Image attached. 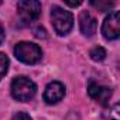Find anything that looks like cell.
<instances>
[{
    "label": "cell",
    "mask_w": 120,
    "mask_h": 120,
    "mask_svg": "<svg viewBox=\"0 0 120 120\" xmlns=\"http://www.w3.org/2000/svg\"><path fill=\"white\" fill-rule=\"evenodd\" d=\"M37 92L35 83L27 76H17L11 82V95L19 102H27L34 98Z\"/></svg>",
    "instance_id": "1"
},
{
    "label": "cell",
    "mask_w": 120,
    "mask_h": 120,
    "mask_svg": "<svg viewBox=\"0 0 120 120\" xmlns=\"http://www.w3.org/2000/svg\"><path fill=\"white\" fill-rule=\"evenodd\" d=\"M14 55L19 61H21L24 64H28V65H33V64H37L41 59L42 52H41V48L37 44L28 42V41H21L16 45Z\"/></svg>",
    "instance_id": "2"
},
{
    "label": "cell",
    "mask_w": 120,
    "mask_h": 120,
    "mask_svg": "<svg viewBox=\"0 0 120 120\" xmlns=\"http://www.w3.org/2000/svg\"><path fill=\"white\" fill-rule=\"evenodd\" d=\"M51 20L56 34L59 35H67L74 27V17L71 11H67L58 6H54L51 9Z\"/></svg>",
    "instance_id": "3"
},
{
    "label": "cell",
    "mask_w": 120,
    "mask_h": 120,
    "mask_svg": "<svg viewBox=\"0 0 120 120\" xmlns=\"http://www.w3.org/2000/svg\"><path fill=\"white\" fill-rule=\"evenodd\" d=\"M17 11L23 23H33L41 14V3L37 0H23L17 3Z\"/></svg>",
    "instance_id": "4"
},
{
    "label": "cell",
    "mask_w": 120,
    "mask_h": 120,
    "mask_svg": "<svg viewBox=\"0 0 120 120\" xmlns=\"http://www.w3.org/2000/svg\"><path fill=\"white\" fill-rule=\"evenodd\" d=\"M102 34L106 40H116L120 35V14L119 11H112L105 19L102 24Z\"/></svg>",
    "instance_id": "5"
},
{
    "label": "cell",
    "mask_w": 120,
    "mask_h": 120,
    "mask_svg": "<svg viewBox=\"0 0 120 120\" xmlns=\"http://www.w3.org/2000/svg\"><path fill=\"white\" fill-rule=\"evenodd\" d=\"M64 96H65V86L61 82H56V81L48 83L44 90V100L48 105L58 103Z\"/></svg>",
    "instance_id": "6"
},
{
    "label": "cell",
    "mask_w": 120,
    "mask_h": 120,
    "mask_svg": "<svg viewBox=\"0 0 120 120\" xmlns=\"http://www.w3.org/2000/svg\"><path fill=\"white\" fill-rule=\"evenodd\" d=\"M88 93H89V96H90L93 100H96L98 103H100V105H103V106L107 105V102H109V99H110V96H112V90H110L109 88L102 86V85L95 83V82H90V83H89V86H88Z\"/></svg>",
    "instance_id": "7"
},
{
    "label": "cell",
    "mask_w": 120,
    "mask_h": 120,
    "mask_svg": "<svg viewBox=\"0 0 120 120\" xmlns=\"http://www.w3.org/2000/svg\"><path fill=\"white\" fill-rule=\"evenodd\" d=\"M79 27H81V31H82L83 35L92 37L96 33L98 21L89 11H82L81 16H79Z\"/></svg>",
    "instance_id": "8"
},
{
    "label": "cell",
    "mask_w": 120,
    "mask_h": 120,
    "mask_svg": "<svg viewBox=\"0 0 120 120\" xmlns=\"http://www.w3.org/2000/svg\"><path fill=\"white\" fill-rule=\"evenodd\" d=\"M89 56L93 59V61H103V59L106 58V51L102 47H95V48L90 49Z\"/></svg>",
    "instance_id": "9"
},
{
    "label": "cell",
    "mask_w": 120,
    "mask_h": 120,
    "mask_svg": "<svg viewBox=\"0 0 120 120\" xmlns=\"http://www.w3.org/2000/svg\"><path fill=\"white\" fill-rule=\"evenodd\" d=\"M7 69H9V58L3 52H0V79L7 74Z\"/></svg>",
    "instance_id": "10"
},
{
    "label": "cell",
    "mask_w": 120,
    "mask_h": 120,
    "mask_svg": "<svg viewBox=\"0 0 120 120\" xmlns=\"http://www.w3.org/2000/svg\"><path fill=\"white\" fill-rule=\"evenodd\" d=\"M90 4L93 7H96L99 11H107L109 9H112L114 6V3H109V2H90Z\"/></svg>",
    "instance_id": "11"
},
{
    "label": "cell",
    "mask_w": 120,
    "mask_h": 120,
    "mask_svg": "<svg viewBox=\"0 0 120 120\" xmlns=\"http://www.w3.org/2000/svg\"><path fill=\"white\" fill-rule=\"evenodd\" d=\"M13 120H31V117H30V114H27L24 112H19L13 116Z\"/></svg>",
    "instance_id": "12"
},
{
    "label": "cell",
    "mask_w": 120,
    "mask_h": 120,
    "mask_svg": "<svg viewBox=\"0 0 120 120\" xmlns=\"http://www.w3.org/2000/svg\"><path fill=\"white\" fill-rule=\"evenodd\" d=\"M34 34H35V37L37 38H47V35H45V30L44 28H35L34 30Z\"/></svg>",
    "instance_id": "13"
},
{
    "label": "cell",
    "mask_w": 120,
    "mask_h": 120,
    "mask_svg": "<svg viewBox=\"0 0 120 120\" xmlns=\"http://www.w3.org/2000/svg\"><path fill=\"white\" fill-rule=\"evenodd\" d=\"M3 40H4V28H3L2 24H0V44L3 42Z\"/></svg>",
    "instance_id": "14"
},
{
    "label": "cell",
    "mask_w": 120,
    "mask_h": 120,
    "mask_svg": "<svg viewBox=\"0 0 120 120\" xmlns=\"http://www.w3.org/2000/svg\"><path fill=\"white\" fill-rule=\"evenodd\" d=\"M68 6H71V7H76V6H79L81 4V2H65Z\"/></svg>",
    "instance_id": "15"
},
{
    "label": "cell",
    "mask_w": 120,
    "mask_h": 120,
    "mask_svg": "<svg viewBox=\"0 0 120 120\" xmlns=\"http://www.w3.org/2000/svg\"><path fill=\"white\" fill-rule=\"evenodd\" d=\"M0 4H2V2H0Z\"/></svg>",
    "instance_id": "16"
}]
</instances>
